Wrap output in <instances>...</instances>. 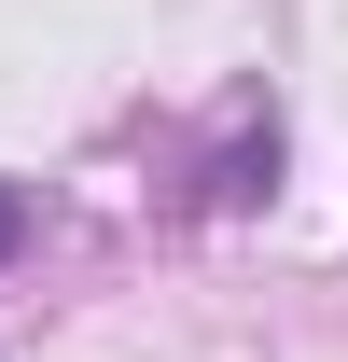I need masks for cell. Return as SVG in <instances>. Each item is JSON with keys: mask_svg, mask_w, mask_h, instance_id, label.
I'll return each mask as SVG.
<instances>
[{"mask_svg": "<svg viewBox=\"0 0 348 362\" xmlns=\"http://www.w3.org/2000/svg\"><path fill=\"white\" fill-rule=\"evenodd\" d=\"M14 237H28V195H14V181H0V265H14Z\"/></svg>", "mask_w": 348, "mask_h": 362, "instance_id": "cell-1", "label": "cell"}]
</instances>
